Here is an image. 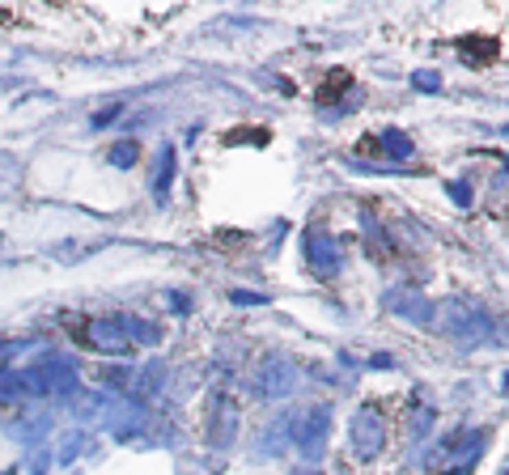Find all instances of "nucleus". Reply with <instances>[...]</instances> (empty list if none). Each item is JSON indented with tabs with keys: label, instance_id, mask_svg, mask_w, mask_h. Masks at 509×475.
Segmentation results:
<instances>
[{
	"label": "nucleus",
	"instance_id": "nucleus-1",
	"mask_svg": "<svg viewBox=\"0 0 509 475\" xmlns=\"http://www.w3.org/2000/svg\"><path fill=\"white\" fill-rule=\"evenodd\" d=\"M352 441H361V454H378L382 424H378L374 416H357V424H352Z\"/></svg>",
	"mask_w": 509,
	"mask_h": 475
},
{
	"label": "nucleus",
	"instance_id": "nucleus-2",
	"mask_svg": "<svg viewBox=\"0 0 509 475\" xmlns=\"http://www.w3.org/2000/svg\"><path fill=\"white\" fill-rule=\"evenodd\" d=\"M458 52H467L471 64L479 68V64H488L497 56V38H458Z\"/></svg>",
	"mask_w": 509,
	"mask_h": 475
},
{
	"label": "nucleus",
	"instance_id": "nucleus-3",
	"mask_svg": "<svg viewBox=\"0 0 509 475\" xmlns=\"http://www.w3.org/2000/svg\"><path fill=\"white\" fill-rule=\"evenodd\" d=\"M323 433H327V408H310V412H306V429H302L306 450H314V441H319Z\"/></svg>",
	"mask_w": 509,
	"mask_h": 475
},
{
	"label": "nucleus",
	"instance_id": "nucleus-4",
	"mask_svg": "<svg viewBox=\"0 0 509 475\" xmlns=\"http://www.w3.org/2000/svg\"><path fill=\"white\" fill-rule=\"evenodd\" d=\"M348 85H352V72H348V68H335L331 77H327V85H319V102H335V98L344 93Z\"/></svg>",
	"mask_w": 509,
	"mask_h": 475
},
{
	"label": "nucleus",
	"instance_id": "nucleus-5",
	"mask_svg": "<svg viewBox=\"0 0 509 475\" xmlns=\"http://www.w3.org/2000/svg\"><path fill=\"white\" fill-rule=\"evenodd\" d=\"M268 128H238V132H229L225 136V144H268Z\"/></svg>",
	"mask_w": 509,
	"mask_h": 475
},
{
	"label": "nucleus",
	"instance_id": "nucleus-6",
	"mask_svg": "<svg viewBox=\"0 0 509 475\" xmlns=\"http://www.w3.org/2000/svg\"><path fill=\"white\" fill-rule=\"evenodd\" d=\"M132 157H136V144H124V148H115V162H119V166H128Z\"/></svg>",
	"mask_w": 509,
	"mask_h": 475
}]
</instances>
